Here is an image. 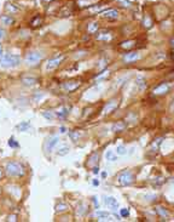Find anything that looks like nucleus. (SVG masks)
Listing matches in <instances>:
<instances>
[{
	"label": "nucleus",
	"mask_w": 174,
	"mask_h": 222,
	"mask_svg": "<svg viewBox=\"0 0 174 222\" xmlns=\"http://www.w3.org/2000/svg\"><path fill=\"white\" fill-rule=\"evenodd\" d=\"M111 37L109 35V33L108 32H105V30H102V32H99L96 34V39L97 40H109Z\"/></svg>",
	"instance_id": "obj_14"
},
{
	"label": "nucleus",
	"mask_w": 174,
	"mask_h": 222,
	"mask_svg": "<svg viewBox=\"0 0 174 222\" xmlns=\"http://www.w3.org/2000/svg\"><path fill=\"white\" fill-rule=\"evenodd\" d=\"M121 216L122 217H128L129 216V211H128V209H121Z\"/></svg>",
	"instance_id": "obj_33"
},
{
	"label": "nucleus",
	"mask_w": 174,
	"mask_h": 222,
	"mask_svg": "<svg viewBox=\"0 0 174 222\" xmlns=\"http://www.w3.org/2000/svg\"><path fill=\"white\" fill-rule=\"evenodd\" d=\"M171 45H172V46H173V48H174V38H173V39L171 40Z\"/></svg>",
	"instance_id": "obj_43"
},
{
	"label": "nucleus",
	"mask_w": 174,
	"mask_h": 222,
	"mask_svg": "<svg viewBox=\"0 0 174 222\" xmlns=\"http://www.w3.org/2000/svg\"><path fill=\"white\" fill-rule=\"evenodd\" d=\"M71 12H73V9H71V4H66V5H64L63 8H62V10H61V12H59V15H61L62 17H66V16H70L71 15Z\"/></svg>",
	"instance_id": "obj_12"
},
{
	"label": "nucleus",
	"mask_w": 174,
	"mask_h": 222,
	"mask_svg": "<svg viewBox=\"0 0 174 222\" xmlns=\"http://www.w3.org/2000/svg\"><path fill=\"white\" fill-rule=\"evenodd\" d=\"M68 210V205L66 204H63V203H59L57 206H56V211L57 212H64Z\"/></svg>",
	"instance_id": "obj_22"
},
{
	"label": "nucleus",
	"mask_w": 174,
	"mask_h": 222,
	"mask_svg": "<svg viewBox=\"0 0 174 222\" xmlns=\"http://www.w3.org/2000/svg\"><path fill=\"white\" fill-rule=\"evenodd\" d=\"M68 153H69V147H68V146H62V147L57 151V154H58V156H61V157L65 156V154H68Z\"/></svg>",
	"instance_id": "obj_19"
},
{
	"label": "nucleus",
	"mask_w": 174,
	"mask_h": 222,
	"mask_svg": "<svg viewBox=\"0 0 174 222\" xmlns=\"http://www.w3.org/2000/svg\"><path fill=\"white\" fill-rule=\"evenodd\" d=\"M22 83H23L24 85H27V86H32V85H34V84L38 83V79H36V78H33V77H30V78H23V79H22Z\"/></svg>",
	"instance_id": "obj_15"
},
{
	"label": "nucleus",
	"mask_w": 174,
	"mask_h": 222,
	"mask_svg": "<svg viewBox=\"0 0 174 222\" xmlns=\"http://www.w3.org/2000/svg\"><path fill=\"white\" fill-rule=\"evenodd\" d=\"M30 127V123L29 122H22V123H19L17 125V129L19 131H27Z\"/></svg>",
	"instance_id": "obj_18"
},
{
	"label": "nucleus",
	"mask_w": 174,
	"mask_h": 222,
	"mask_svg": "<svg viewBox=\"0 0 174 222\" xmlns=\"http://www.w3.org/2000/svg\"><path fill=\"white\" fill-rule=\"evenodd\" d=\"M144 21H146V24H144V26L146 27V28H149V27H151V19H150L148 16H146V17L144 18Z\"/></svg>",
	"instance_id": "obj_35"
},
{
	"label": "nucleus",
	"mask_w": 174,
	"mask_h": 222,
	"mask_svg": "<svg viewBox=\"0 0 174 222\" xmlns=\"http://www.w3.org/2000/svg\"><path fill=\"white\" fill-rule=\"evenodd\" d=\"M9 146H10V147H12V148H16V147H18V143L15 141V138L11 137V138L9 140Z\"/></svg>",
	"instance_id": "obj_32"
},
{
	"label": "nucleus",
	"mask_w": 174,
	"mask_h": 222,
	"mask_svg": "<svg viewBox=\"0 0 174 222\" xmlns=\"http://www.w3.org/2000/svg\"><path fill=\"white\" fill-rule=\"evenodd\" d=\"M79 85H80V82H79V80H69V82L64 83L62 86H63V89H64L65 91L71 92V91H74L75 89H77Z\"/></svg>",
	"instance_id": "obj_7"
},
{
	"label": "nucleus",
	"mask_w": 174,
	"mask_h": 222,
	"mask_svg": "<svg viewBox=\"0 0 174 222\" xmlns=\"http://www.w3.org/2000/svg\"><path fill=\"white\" fill-rule=\"evenodd\" d=\"M117 104L119 103H117L116 100H111V101H109V102H106V104L104 106V108H103V114H104V115H106V114H110L112 111L116 109Z\"/></svg>",
	"instance_id": "obj_6"
},
{
	"label": "nucleus",
	"mask_w": 174,
	"mask_h": 222,
	"mask_svg": "<svg viewBox=\"0 0 174 222\" xmlns=\"http://www.w3.org/2000/svg\"><path fill=\"white\" fill-rule=\"evenodd\" d=\"M105 204L108 207H110V209L112 210H116L117 207H119V203H117V200L114 198V197H105Z\"/></svg>",
	"instance_id": "obj_10"
},
{
	"label": "nucleus",
	"mask_w": 174,
	"mask_h": 222,
	"mask_svg": "<svg viewBox=\"0 0 174 222\" xmlns=\"http://www.w3.org/2000/svg\"><path fill=\"white\" fill-rule=\"evenodd\" d=\"M21 63V57L18 55H12V53H6L0 57V66L4 68H13Z\"/></svg>",
	"instance_id": "obj_1"
},
{
	"label": "nucleus",
	"mask_w": 174,
	"mask_h": 222,
	"mask_svg": "<svg viewBox=\"0 0 174 222\" xmlns=\"http://www.w3.org/2000/svg\"><path fill=\"white\" fill-rule=\"evenodd\" d=\"M117 1L123 3V6H129L131 5V1H128V0H117Z\"/></svg>",
	"instance_id": "obj_36"
},
{
	"label": "nucleus",
	"mask_w": 174,
	"mask_h": 222,
	"mask_svg": "<svg viewBox=\"0 0 174 222\" xmlns=\"http://www.w3.org/2000/svg\"><path fill=\"white\" fill-rule=\"evenodd\" d=\"M40 23H41V18H40L39 16H38V17H35V18L32 21V26H33V27H38Z\"/></svg>",
	"instance_id": "obj_29"
},
{
	"label": "nucleus",
	"mask_w": 174,
	"mask_h": 222,
	"mask_svg": "<svg viewBox=\"0 0 174 222\" xmlns=\"http://www.w3.org/2000/svg\"><path fill=\"white\" fill-rule=\"evenodd\" d=\"M117 180H119V183L121 186H129L133 182L134 177H133V175H132L131 171H122L119 175Z\"/></svg>",
	"instance_id": "obj_3"
},
{
	"label": "nucleus",
	"mask_w": 174,
	"mask_h": 222,
	"mask_svg": "<svg viewBox=\"0 0 174 222\" xmlns=\"http://www.w3.org/2000/svg\"><path fill=\"white\" fill-rule=\"evenodd\" d=\"M58 142H59V137H58V136H53V137L49 141V145H47V151H49V152H51V151L53 149V148H55V146H56Z\"/></svg>",
	"instance_id": "obj_13"
},
{
	"label": "nucleus",
	"mask_w": 174,
	"mask_h": 222,
	"mask_svg": "<svg viewBox=\"0 0 174 222\" xmlns=\"http://www.w3.org/2000/svg\"><path fill=\"white\" fill-rule=\"evenodd\" d=\"M3 175H4V171H3V169H1V167H0V178L3 177Z\"/></svg>",
	"instance_id": "obj_41"
},
{
	"label": "nucleus",
	"mask_w": 174,
	"mask_h": 222,
	"mask_svg": "<svg viewBox=\"0 0 174 222\" xmlns=\"http://www.w3.org/2000/svg\"><path fill=\"white\" fill-rule=\"evenodd\" d=\"M6 172L9 176H23L24 169L21 164L16 163V161H10L6 164Z\"/></svg>",
	"instance_id": "obj_2"
},
{
	"label": "nucleus",
	"mask_w": 174,
	"mask_h": 222,
	"mask_svg": "<svg viewBox=\"0 0 174 222\" xmlns=\"http://www.w3.org/2000/svg\"><path fill=\"white\" fill-rule=\"evenodd\" d=\"M42 58V53L39 52V51H32V52H28L25 55V63L28 64H36L39 61H41Z\"/></svg>",
	"instance_id": "obj_4"
},
{
	"label": "nucleus",
	"mask_w": 174,
	"mask_h": 222,
	"mask_svg": "<svg viewBox=\"0 0 174 222\" xmlns=\"http://www.w3.org/2000/svg\"><path fill=\"white\" fill-rule=\"evenodd\" d=\"M8 220L9 221H17V216H16V215H11V216H9Z\"/></svg>",
	"instance_id": "obj_38"
},
{
	"label": "nucleus",
	"mask_w": 174,
	"mask_h": 222,
	"mask_svg": "<svg viewBox=\"0 0 174 222\" xmlns=\"http://www.w3.org/2000/svg\"><path fill=\"white\" fill-rule=\"evenodd\" d=\"M103 17H105V18H117V16H119V12H117V10H114V9H110V10H106V11H104L103 13Z\"/></svg>",
	"instance_id": "obj_11"
},
{
	"label": "nucleus",
	"mask_w": 174,
	"mask_h": 222,
	"mask_svg": "<svg viewBox=\"0 0 174 222\" xmlns=\"http://www.w3.org/2000/svg\"><path fill=\"white\" fill-rule=\"evenodd\" d=\"M139 57H140L139 52H137V51H131V52L126 53V55L123 56V59H125V62L129 63V62H134V61H137V59H139Z\"/></svg>",
	"instance_id": "obj_8"
},
{
	"label": "nucleus",
	"mask_w": 174,
	"mask_h": 222,
	"mask_svg": "<svg viewBox=\"0 0 174 222\" xmlns=\"http://www.w3.org/2000/svg\"><path fill=\"white\" fill-rule=\"evenodd\" d=\"M0 21L3 22V24H6V26H10L13 23V18L10 16V15H4L0 18Z\"/></svg>",
	"instance_id": "obj_16"
},
{
	"label": "nucleus",
	"mask_w": 174,
	"mask_h": 222,
	"mask_svg": "<svg viewBox=\"0 0 174 222\" xmlns=\"http://www.w3.org/2000/svg\"><path fill=\"white\" fill-rule=\"evenodd\" d=\"M168 90H169V86L163 83V84H160L158 86H156L155 89L152 90V93L153 95H163V93L168 92Z\"/></svg>",
	"instance_id": "obj_9"
},
{
	"label": "nucleus",
	"mask_w": 174,
	"mask_h": 222,
	"mask_svg": "<svg viewBox=\"0 0 174 222\" xmlns=\"http://www.w3.org/2000/svg\"><path fill=\"white\" fill-rule=\"evenodd\" d=\"M127 149H126V147L125 146H117L116 147V153L120 154V156H123V154H126Z\"/></svg>",
	"instance_id": "obj_26"
},
{
	"label": "nucleus",
	"mask_w": 174,
	"mask_h": 222,
	"mask_svg": "<svg viewBox=\"0 0 174 222\" xmlns=\"http://www.w3.org/2000/svg\"><path fill=\"white\" fill-rule=\"evenodd\" d=\"M157 212L161 215L162 217H168L169 216V212L167 211V210H164L163 207H161V206H157Z\"/></svg>",
	"instance_id": "obj_24"
},
{
	"label": "nucleus",
	"mask_w": 174,
	"mask_h": 222,
	"mask_svg": "<svg viewBox=\"0 0 174 222\" xmlns=\"http://www.w3.org/2000/svg\"><path fill=\"white\" fill-rule=\"evenodd\" d=\"M97 28H98V23L93 22V23H91V26L88 27V32H90V33H93V32H96Z\"/></svg>",
	"instance_id": "obj_30"
},
{
	"label": "nucleus",
	"mask_w": 174,
	"mask_h": 222,
	"mask_svg": "<svg viewBox=\"0 0 174 222\" xmlns=\"http://www.w3.org/2000/svg\"><path fill=\"white\" fill-rule=\"evenodd\" d=\"M79 136H80V135L77 133V131H74V132H71V133H70V137H71L73 140H74V141H76V140L79 138Z\"/></svg>",
	"instance_id": "obj_34"
},
{
	"label": "nucleus",
	"mask_w": 174,
	"mask_h": 222,
	"mask_svg": "<svg viewBox=\"0 0 174 222\" xmlns=\"http://www.w3.org/2000/svg\"><path fill=\"white\" fill-rule=\"evenodd\" d=\"M42 115H44V118H46L47 120H53V119H55V115H53L51 112H47V111L42 112Z\"/></svg>",
	"instance_id": "obj_28"
},
{
	"label": "nucleus",
	"mask_w": 174,
	"mask_h": 222,
	"mask_svg": "<svg viewBox=\"0 0 174 222\" xmlns=\"http://www.w3.org/2000/svg\"><path fill=\"white\" fill-rule=\"evenodd\" d=\"M133 45H134V40H128V41H123V43L121 44V48H123V49H129V48H132Z\"/></svg>",
	"instance_id": "obj_25"
},
{
	"label": "nucleus",
	"mask_w": 174,
	"mask_h": 222,
	"mask_svg": "<svg viewBox=\"0 0 174 222\" xmlns=\"http://www.w3.org/2000/svg\"><path fill=\"white\" fill-rule=\"evenodd\" d=\"M63 59H64V56H59V57H55V58L49 59V61L46 62V64H45L46 71H53V69L58 68V66L61 64V62L63 61Z\"/></svg>",
	"instance_id": "obj_5"
},
{
	"label": "nucleus",
	"mask_w": 174,
	"mask_h": 222,
	"mask_svg": "<svg viewBox=\"0 0 174 222\" xmlns=\"http://www.w3.org/2000/svg\"><path fill=\"white\" fill-rule=\"evenodd\" d=\"M66 114H68V112H66V108H62L59 112H57V115H58L59 118H64Z\"/></svg>",
	"instance_id": "obj_31"
},
{
	"label": "nucleus",
	"mask_w": 174,
	"mask_h": 222,
	"mask_svg": "<svg viewBox=\"0 0 174 222\" xmlns=\"http://www.w3.org/2000/svg\"><path fill=\"white\" fill-rule=\"evenodd\" d=\"M61 132H65V127H64V126L61 127Z\"/></svg>",
	"instance_id": "obj_42"
},
{
	"label": "nucleus",
	"mask_w": 174,
	"mask_h": 222,
	"mask_svg": "<svg viewBox=\"0 0 174 222\" xmlns=\"http://www.w3.org/2000/svg\"><path fill=\"white\" fill-rule=\"evenodd\" d=\"M105 158H106V160H109V161H116V160H117V158H116V154L114 153L112 151L106 152V154H105Z\"/></svg>",
	"instance_id": "obj_20"
},
{
	"label": "nucleus",
	"mask_w": 174,
	"mask_h": 222,
	"mask_svg": "<svg viewBox=\"0 0 174 222\" xmlns=\"http://www.w3.org/2000/svg\"><path fill=\"white\" fill-rule=\"evenodd\" d=\"M93 185H95V186H99V181H98V180H95V181H93Z\"/></svg>",
	"instance_id": "obj_40"
},
{
	"label": "nucleus",
	"mask_w": 174,
	"mask_h": 222,
	"mask_svg": "<svg viewBox=\"0 0 174 222\" xmlns=\"http://www.w3.org/2000/svg\"><path fill=\"white\" fill-rule=\"evenodd\" d=\"M3 56V49H1V46H0V57Z\"/></svg>",
	"instance_id": "obj_44"
},
{
	"label": "nucleus",
	"mask_w": 174,
	"mask_h": 222,
	"mask_svg": "<svg viewBox=\"0 0 174 222\" xmlns=\"http://www.w3.org/2000/svg\"><path fill=\"white\" fill-rule=\"evenodd\" d=\"M136 84H137V86L139 87V90H144V89H145V86H146V84H145V79H144L143 77H138L137 80H136Z\"/></svg>",
	"instance_id": "obj_17"
},
{
	"label": "nucleus",
	"mask_w": 174,
	"mask_h": 222,
	"mask_svg": "<svg viewBox=\"0 0 174 222\" xmlns=\"http://www.w3.org/2000/svg\"><path fill=\"white\" fill-rule=\"evenodd\" d=\"M172 59H173V61H174V51L172 52Z\"/></svg>",
	"instance_id": "obj_45"
},
{
	"label": "nucleus",
	"mask_w": 174,
	"mask_h": 222,
	"mask_svg": "<svg viewBox=\"0 0 174 222\" xmlns=\"http://www.w3.org/2000/svg\"><path fill=\"white\" fill-rule=\"evenodd\" d=\"M5 10L8 11V12H10V15H12V13H15V12H17L18 11V9L17 8H15L12 4H6V6H5Z\"/></svg>",
	"instance_id": "obj_21"
},
{
	"label": "nucleus",
	"mask_w": 174,
	"mask_h": 222,
	"mask_svg": "<svg viewBox=\"0 0 174 222\" xmlns=\"http://www.w3.org/2000/svg\"><path fill=\"white\" fill-rule=\"evenodd\" d=\"M96 216L99 217L100 220H105L106 217H109L110 215H109V212H106V211H97V212H96Z\"/></svg>",
	"instance_id": "obj_23"
},
{
	"label": "nucleus",
	"mask_w": 174,
	"mask_h": 222,
	"mask_svg": "<svg viewBox=\"0 0 174 222\" xmlns=\"http://www.w3.org/2000/svg\"><path fill=\"white\" fill-rule=\"evenodd\" d=\"M4 37H5V30L0 28V41H1V40L4 39Z\"/></svg>",
	"instance_id": "obj_37"
},
{
	"label": "nucleus",
	"mask_w": 174,
	"mask_h": 222,
	"mask_svg": "<svg viewBox=\"0 0 174 222\" xmlns=\"http://www.w3.org/2000/svg\"><path fill=\"white\" fill-rule=\"evenodd\" d=\"M123 127H125L123 123H119L117 125L115 124V125L112 126V131H115V132H120V131H121V130L123 129Z\"/></svg>",
	"instance_id": "obj_27"
},
{
	"label": "nucleus",
	"mask_w": 174,
	"mask_h": 222,
	"mask_svg": "<svg viewBox=\"0 0 174 222\" xmlns=\"http://www.w3.org/2000/svg\"><path fill=\"white\" fill-rule=\"evenodd\" d=\"M98 172H99V167L95 166V167H93V174H98Z\"/></svg>",
	"instance_id": "obj_39"
}]
</instances>
